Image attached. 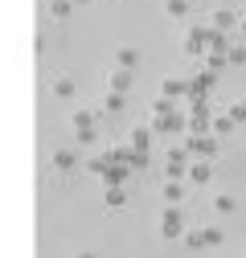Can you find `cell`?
<instances>
[{
	"mask_svg": "<svg viewBox=\"0 0 246 258\" xmlns=\"http://www.w3.org/2000/svg\"><path fill=\"white\" fill-rule=\"evenodd\" d=\"M70 127H74V136H78L82 144H86V140H95V115H90V111H74Z\"/></svg>",
	"mask_w": 246,
	"mask_h": 258,
	"instance_id": "cell-1",
	"label": "cell"
},
{
	"mask_svg": "<svg viewBox=\"0 0 246 258\" xmlns=\"http://www.w3.org/2000/svg\"><path fill=\"white\" fill-rule=\"evenodd\" d=\"M160 225H164V230H160L164 238H180V234H184V225H180V213H176V205H168V209H164V221H160Z\"/></svg>",
	"mask_w": 246,
	"mask_h": 258,
	"instance_id": "cell-2",
	"label": "cell"
},
{
	"mask_svg": "<svg viewBox=\"0 0 246 258\" xmlns=\"http://www.w3.org/2000/svg\"><path fill=\"white\" fill-rule=\"evenodd\" d=\"M128 82H132V78H128V70H111V78H107V86H111L115 94H123V90H128Z\"/></svg>",
	"mask_w": 246,
	"mask_h": 258,
	"instance_id": "cell-3",
	"label": "cell"
},
{
	"mask_svg": "<svg viewBox=\"0 0 246 258\" xmlns=\"http://www.w3.org/2000/svg\"><path fill=\"white\" fill-rule=\"evenodd\" d=\"M49 164H53L57 172H70V168H74V156H70V152H53V160H49Z\"/></svg>",
	"mask_w": 246,
	"mask_h": 258,
	"instance_id": "cell-4",
	"label": "cell"
},
{
	"mask_svg": "<svg viewBox=\"0 0 246 258\" xmlns=\"http://www.w3.org/2000/svg\"><path fill=\"white\" fill-rule=\"evenodd\" d=\"M53 94H57V99H70V94H74V82L70 78H53V86H49Z\"/></svg>",
	"mask_w": 246,
	"mask_h": 258,
	"instance_id": "cell-5",
	"label": "cell"
},
{
	"mask_svg": "<svg viewBox=\"0 0 246 258\" xmlns=\"http://www.w3.org/2000/svg\"><path fill=\"white\" fill-rule=\"evenodd\" d=\"M115 61H119V70H132V66H136V49H119Z\"/></svg>",
	"mask_w": 246,
	"mask_h": 258,
	"instance_id": "cell-6",
	"label": "cell"
},
{
	"mask_svg": "<svg viewBox=\"0 0 246 258\" xmlns=\"http://www.w3.org/2000/svg\"><path fill=\"white\" fill-rule=\"evenodd\" d=\"M123 201H128V197H123V188H119V184H111V188H107V205H111V209H119Z\"/></svg>",
	"mask_w": 246,
	"mask_h": 258,
	"instance_id": "cell-7",
	"label": "cell"
},
{
	"mask_svg": "<svg viewBox=\"0 0 246 258\" xmlns=\"http://www.w3.org/2000/svg\"><path fill=\"white\" fill-rule=\"evenodd\" d=\"M103 111H123V94H107V99H103Z\"/></svg>",
	"mask_w": 246,
	"mask_h": 258,
	"instance_id": "cell-8",
	"label": "cell"
},
{
	"mask_svg": "<svg viewBox=\"0 0 246 258\" xmlns=\"http://www.w3.org/2000/svg\"><path fill=\"white\" fill-rule=\"evenodd\" d=\"M164 201H168V205H176V201H180V184H176V180H168V184H164Z\"/></svg>",
	"mask_w": 246,
	"mask_h": 258,
	"instance_id": "cell-9",
	"label": "cell"
},
{
	"mask_svg": "<svg viewBox=\"0 0 246 258\" xmlns=\"http://www.w3.org/2000/svg\"><path fill=\"white\" fill-rule=\"evenodd\" d=\"M132 148H136V152H144V148H148V127H136V136H132Z\"/></svg>",
	"mask_w": 246,
	"mask_h": 258,
	"instance_id": "cell-10",
	"label": "cell"
},
{
	"mask_svg": "<svg viewBox=\"0 0 246 258\" xmlns=\"http://www.w3.org/2000/svg\"><path fill=\"white\" fill-rule=\"evenodd\" d=\"M70 5H74V0H53V5H49V13H53V17L61 21V17H66V13H70Z\"/></svg>",
	"mask_w": 246,
	"mask_h": 258,
	"instance_id": "cell-11",
	"label": "cell"
},
{
	"mask_svg": "<svg viewBox=\"0 0 246 258\" xmlns=\"http://www.w3.org/2000/svg\"><path fill=\"white\" fill-rule=\"evenodd\" d=\"M184 90H189V86H184L180 78H164V94H184Z\"/></svg>",
	"mask_w": 246,
	"mask_h": 258,
	"instance_id": "cell-12",
	"label": "cell"
},
{
	"mask_svg": "<svg viewBox=\"0 0 246 258\" xmlns=\"http://www.w3.org/2000/svg\"><path fill=\"white\" fill-rule=\"evenodd\" d=\"M230 127H234V119H230V115H222V119H213V132H218V136H226Z\"/></svg>",
	"mask_w": 246,
	"mask_h": 258,
	"instance_id": "cell-13",
	"label": "cell"
},
{
	"mask_svg": "<svg viewBox=\"0 0 246 258\" xmlns=\"http://www.w3.org/2000/svg\"><path fill=\"white\" fill-rule=\"evenodd\" d=\"M226 49V37L222 33H209V53H222Z\"/></svg>",
	"mask_w": 246,
	"mask_h": 258,
	"instance_id": "cell-14",
	"label": "cell"
},
{
	"mask_svg": "<svg viewBox=\"0 0 246 258\" xmlns=\"http://www.w3.org/2000/svg\"><path fill=\"white\" fill-rule=\"evenodd\" d=\"M184 246H193V250H197V246H209V242H205V230H201V234H184Z\"/></svg>",
	"mask_w": 246,
	"mask_h": 258,
	"instance_id": "cell-15",
	"label": "cell"
},
{
	"mask_svg": "<svg viewBox=\"0 0 246 258\" xmlns=\"http://www.w3.org/2000/svg\"><path fill=\"white\" fill-rule=\"evenodd\" d=\"M189 176L201 184V180H209V164H197V168H189Z\"/></svg>",
	"mask_w": 246,
	"mask_h": 258,
	"instance_id": "cell-16",
	"label": "cell"
},
{
	"mask_svg": "<svg viewBox=\"0 0 246 258\" xmlns=\"http://www.w3.org/2000/svg\"><path fill=\"white\" fill-rule=\"evenodd\" d=\"M230 119L242 123V119H246V103H234V107H230Z\"/></svg>",
	"mask_w": 246,
	"mask_h": 258,
	"instance_id": "cell-17",
	"label": "cell"
},
{
	"mask_svg": "<svg viewBox=\"0 0 246 258\" xmlns=\"http://www.w3.org/2000/svg\"><path fill=\"white\" fill-rule=\"evenodd\" d=\"M184 9H189V5H184V0H168V17H180Z\"/></svg>",
	"mask_w": 246,
	"mask_h": 258,
	"instance_id": "cell-18",
	"label": "cell"
},
{
	"mask_svg": "<svg viewBox=\"0 0 246 258\" xmlns=\"http://www.w3.org/2000/svg\"><path fill=\"white\" fill-rule=\"evenodd\" d=\"M205 242H209V246H218V242H222V230H213V225H209V230H205Z\"/></svg>",
	"mask_w": 246,
	"mask_h": 258,
	"instance_id": "cell-19",
	"label": "cell"
},
{
	"mask_svg": "<svg viewBox=\"0 0 246 258\" xmlns=\"http://www.w3.org/2000/svg\"><path fill=\"white\" fill-rule=\"evenodd\" d=\"M230 21H234V17H230V13H213V25H218V29H226V25H230Z\"/></svg>",
	"mask_w": 246,
	"mask_h": 258,
	"instance_id": "cell-20",
	"label": "cell"
},
{
	"mask_svg": "<svg viewBox=\"0 0 246 258\" xmlns=\"http://www.w3.org/2000/svg\"><path fill=\"white\" fill-rule=\"evenodd\" d=\"M78 258H95V254H78Z\"/></svg>",
	"mask_w": 246,
	"mask_h": 258,
	"instance_id": "cell-21",
	"label": "cell"
},
{
	"mask_svg": "<svg viewBox=\"0 0 246 258\" xmlns=\"http://www.w3.org/2000/svg\"><path fill=\"white\" fill-rule=\"evenodd\" d=\"M242 29H246V13H242Z\"/></svg>",
	"mask_w": 246,
	"mask_h": 258,
	"instance_id": "cell-22",
	"label": "cell"
},
{
	"mask_svg": "<svg viewBox=\"0 0 246 258\" xmlns=\"http://www.w3.org/2000/svg\"><path fill=\"white\" fill-rule=\"evenodd\" d=\"M74 5H86V0H74Z\"/></svg>",
	"mask_w": 246,
	"mask_h": 258,
	"instance_id": "cell-23",
	"label": "cell"
}]
</instances>
